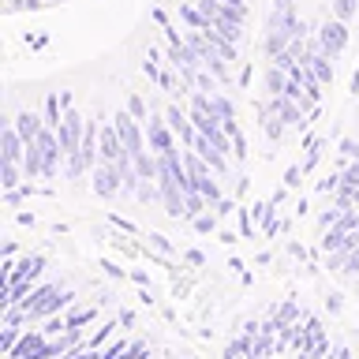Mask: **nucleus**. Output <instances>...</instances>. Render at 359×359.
<instances>
[{
    "instance_id": "obj_1",
    "label": "nucleus",
    "mask_w": 359,
    "mask_h": 359,
    "mask_svg": "<svg viewBox=\"0 0 359 359\" xmlns=\"http://www.w3.org/2000/svg\"><path fill=\"white\" fill-rule=\"evenodd\" d=\"M75 303V292L72 288H60V285H38V288H30V296L19 303L22 314H27V322L30 325H38L45 318H53V314H60L67 311Z\"/></svg>"
},
{
    "instance_id": "obj_2",
    "label": "nucleus",
    "mask_w": 359,
    "mask_h": 359,
    "mask_svg": "<svg viewBox=\"0 0 359 359\" xmlns=\"http://www.w3.org/2000/svg\"><path fill=\"white\" fill-rule=\"evenodd\" d=\"M90 187H94L97 198L112 202L116 195H123V172L116 161H97L94 165V176H90Z\"/></svg>"
},
{
    "instance_id": "obj_3",
    "label": "nucleus",
    "mask_w": 359,
    "mask_h": 359,
    "mask_svg": "<svg viewBox=\"0 0 359 359\" xmlns=\"http://www.w3.org/2000/svg\"><path fill=\"white\" fill-rule=\"evenodd\" d=\"M142 128H146V142H150V150H154L157 157L180 146V139H176V131H172V123H168V116H154V112H150V120H146Z\"/></svg>"
},
{
    "instance_id": "obj_4",
    "label": "nucleus",
    "mask_w": 359,
    "mask_h": 359,
    "mask_svg": "<svg viewBox=\"0 0 359 359\" xmlns=\"http://www.w3.org/2000/svg\"><path fill=\"white\" fill-rule=\"evenodd\" d=\"M56 135H60V146H64V154H75L79 146H83L86 120L79 116V112H75L72 105H64V120H60V128H56Z\"/></svg>"
},
{
    "instance_id": "obj_5",
    "label": "nucleus",
    "mask_w": 359,
    "mask_h": 359,
    "mask_svg": "<svg viewBox=\"0 0 359 359\" xmlns=\"http://www.w3.org/2000/svg\"><path fill=\"white\" fill-rule=\"evenodd\" d=\"M344 45H348V27H344V19H325L322 30H318V49L330 53V56H341Z\"/></svg>"
},
{
    "instance_id": "obj_6",
    "label": "nucleus",
    "mask_w": 359,
    "mask_h": 359,
    "mask_svg": "<svg viewBox=\"0 0 359 359\" xmlns=\"http://www.w3.org/2000/svg\"><path fill=\"white\" fill-rule=\"evenodd\" d=\"M97 154H101V161H120V157L128 154V146H123L120 131H116V123H105V128H101V142H97Z\"/></svg>"
},
{
    "instance_id": "obj_7",
    "label": "nucleus",
    "mask_w": 359,
    "mask_h": 359,
    "mask_svg": "<svg viewBox=\"0 0 359 359\" xmlns=\"http://www.w3.org/2000/svg\"><path fill=\"white\" fill-rule=\"evenodd\" d=\"M11 123H15V131L22 135V142H34V139H38V135H41V128H45V120L38 116V112H30V109H22L19 112V116L15 120H11Z\"/></svg>"
},
{
    "instance_id": "obj_8",
    "label": "nucleus",
    "mask_w": 359,
    "mask_h": 359,
    "mask_svg": "<svg viewBox=\"0 0 359 359\" xmlns=\"http://www.w3.org/2000/svg\"><path fill=\"white\" fill-rule=\"evenodd\" d=\"M288 72H285V67H277V64H269L266 67V94L269 97H280V94H285V90H288Z\"/></svg>"
},
{
    "instance_id": "obj_9",
    "label": "nucleus",
    "mask_w": 359,
    "mask_h": 359,
    "mask_svg": "<svg viewBox=\"0 0 359 359\" xmlns=\"http://www.w3.org/2000/svg\"><path fill=\"white\" fill-rule=\"evenodd\" d=\"M60 109H64V101H60V97H45V112H41L45 128H53V131L60 128V120H64V112H60Z\"/></svg>"
},
{
    "instance_id": "obj_10",
    "label": "nucleus",
    "mask_w": 359,
    "mask_h": 359,
    "mask_svg": "<svg viewBox=\"0 0 359 359\" xmlns=\"http://www.w3.org/2000/svg\"><path fill=\"white\" fill-rule=\"evenodd\" d=\"M280 131H285V120H280L277 112H269V116L262 120V135H266L269 142H277V139H280Z\"/></svg>"
},
{
    "instance_id": "obj_11",
    "label": "nucleus",
    "mask_w": 359,
    "mask_h": 359,
    "mask_svg": "<svg viewBox=\"0 0 359 359\" xmlns=\"http://www.w3.org/2000/svg\"><path fill=\"white\" fill-rule=\"evenodd\" d=\"M128 109H131V116H135V120H142V123L150 120V109H146V101H142L139 94H131V97H128Z\"/></svg>"
},
{
    "instance_id": "obj_12",
    "label": "nucleus",
    "mask_w": 359,
    "mask_h": 359,
    "mask_svg": "<svg viewBox=\"0 0 359 359\" xmlns=\"http://www.w3.org/2000/svg\"><path fill=\"white\" fill-rule=\"evenodd\" d=\"M355 15V0H333V19H352Z\"/></svg>"
},
{
    "instance_id": "obj_13",
    "label": "nucleus",
    "mask_w": 359,
    "mask_h": 359,
    "mask_svg": "<svg viewBox=\"0 0 359 359\" xmlns=\"http://www.w3.org/2000/svg\"><path fill=\"white\" fill-rule=\"evenodd\" d=\"M94 318H97V311L90 307V311H72L64 322H67V325H86V322H94Z\"/></svg>"
},
{
    "instance_id": "obj_14",
    "label": "nucleus",
    "mask_w": 359,
    "mask_h": 359,
    "mask_svg": "<svg viewBox=\"0 0 359 359\" xmlns=\"http://www.w3.org/2000/svg\"><path fill=\"white\" fill-rule=\"evenodd\" d=\"M341 273H344V277H359V247H355V251H348Z\"/></svg>"
},
{
    "instance_id": "obj_15",
    "label": "nucleus",
    "mask_w": 359,
    "mask_h": 359,
    "mask_svg": "<svg viewBox=\"0 0 359 359\" xmlns=\"http://www.w3.org/2000/svg\"><path fill=\"white\" fill-rule=\"evenodd\" d=\"M195 229H198V232H210V229H213V217H206V213H198V217H195Z\"/></svg>"
},
{
    "instance_id": "obj_16",
    "label": "nucleus",
    "mask_w": 359,
    "mask_h": 359,
    "mask_svg": "<svg viewBox=\"0 0 359 359\" xmlns=\"http://www.w3.org/2000/svg\"><path fill=\"white\" fill-rule=\"evenodd\" d=\"M337 359H352V352H348V348H337Z\"/></svg>"
}]
</instances>
